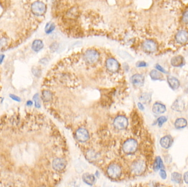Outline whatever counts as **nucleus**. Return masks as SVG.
Masks as SVG:
<instances>
[{
  "label": "nucleus",
  "mask_w": 188,
  "mask_h": 187,
  "mask_svg": "<svg viewBox=\"0 0 188 187\" xmlns=\"http://www.w3.org/2000/svg\"><path fill=\"white\" fill-rule=\"evenodd\" d=\"M137 142L134 139H129L126 140L123 145V150L126 154H132L138 149Z\"/></svg>",
  "instance_id": "obj_1"
},
{
  "label": "nucleus",
  "mask_w": 188,
  "mask_h": 187,
  "mask_svg": "<svg viewBox=\"0 0 188 187\" xmlns=\"http://www.w3.org/2000/svg\"><path fill=\"white\" fill-rule=\"evenodd\" d=\"M146 168V163L143 160H137L134 161L131 166L132 172L136 175H140L144 173Z\"/></svg>",
  "instance_id": "obj_2"
},
{
  "label": "nucleus",
  "mask_w": 188,
  "mask_h": 187,
  "mask_svg": "<svg viewBox=\"0 0 188 187\" xmlns=\"http://www.w3.org/2000/svg\"><path fill=\"white\" fill-rule=\"evenodd\" d=\"M46 10L45 5L40 1H36L31 5V11L37 16H41L44 14Z\"/></svg>",
  "instance_id": "obj_3"
},
{
  "label": "nucleus",
  "mask_w": 188,
  "mask_h": 187,
  "mask_svg": "<svg viewBox=\"0 0 188 187\" xmlns=\"http://www.w3.org/2000/svg\"><path fill=\"white\" fill-rule=\"evenodd\" d=\"M84 57L86 62L89 64H94L98 60L99 54L96 50L89 49L85 52Z\"/></svg>",
  "instance_id": "obj_4"
},
{
  "label": "nucleus",
  "mask_w": 188,
  "mask_h": 187,
  "mask_svg": "<svg viewBox=\"0 0 188 187\" xmlns=\"http://www.w3.org/2000/svg\"><path fill=\"white\" fill-rule=\"evenodd\" d=\"M107 172L108 176L111 178H117L121 174V168L118 165L112 164L108 167Z\"/></svg>",
  "instance_id": "obj_5"
},
{
  "label": "nucleus",
  "mask_w": 188,
  "mask_h": 187,
  "mask_svg": "<svg viewBox=\"0 0 188 187\" xmlns=\"http://www.w3.org/2000/svg\"><path fill=\"white\" fill-rule=\"evenodd\" d=\"M127 118L123 116H119L116 118L113 122L114 126L118 130H123L128 126Z\"/></svg>",
  "instance_id": "obj_6"
},
{
  "label": "nucleus",
  "mask_w": 188,
  "mask_h": 187,
  "mask_svg": "<svg viewBox=\"0 0 188 187\" xmlns=\"http://www.w3.org/2000/svg\"><path fill=\"white\" fill-rule=\"evenodd\" d=\"M143 48L148 52H154L157 51L158 46L157 43L153 40H146L143 43Z\"/></svg>",
  "instance_id": "obj_7"
},
{
  "label": "nucleus",
  "mask_w": 188,
  "mask_h": 187,
  "mask_svg": "<svg viewBox=\"0 0 188 187\" xmlns=\"http://www.w3.org/2000/svg\"><path fill=\"white\" fill-rule=\"evenodd\" d=\"M107 69L112 73H116L119 68V63L114 58H109L106 63Z\"/></svg>",
  "instance_id": "obj_8"
},
{
  "label": "nucleus",
  "mask_w": 188,
  "mask_h": 187,
  "mask_svg": "<svg viewBox=\"0 0 188 187\" xmlns=\"http://www.w3.org/2000/svg\"><path fill=\"white\" fill-rule=\"evenodd\" d=\"M76 137L80 142H84L89 139V134L88 131L83 128H79L76 132Z\"/></svg>",
  "instance_id": "obj_9"
},
{
  "label": "nucleus",
  "mask_w": 188,
  "mask_h": 187,
  "mask_svg": "<svg viewBox=\"0 0 188 187\" xmlns=\"http://www.w3.org/2000/svg\"><path fill=\"white\" fill-rule=\"evenodd\" d=\"M185 104L184 101L181 98L177 99L172 105H171V108L174 111L177 112H182L185 109Z\"/></svg>",
  "instance_id": "obj_10"
},
{
  "label": "nucleus",
  "mask_w": 188,
  "mask_h": 187,
  "mask_svg": "<svg viewBox=\"0 0 188 187\" xmlns=\"http://www.w3.org/2000/svg\"><path fill=\"white\" fill-rule=\"evenodd\" d=\"M175 40L178 43L184 44L188 41V33L185 30H181L175 35Z\"/></svg>",
  "instance_id": "obj_11"
},
{
  "label": "nucleus",
  "mask_w": 188,
  "mask_h": 187,
  "mask_svg": "<svg viewBox=\"0 0 188 187\" xmlns=\"http://www.w3.org/2000/svg\"><path fill=\"white\" fill-rule=\"evenodd\" d=\"M132 83L136 87H141L144 85L145 78L140 74H135L131 77Z\"/></svg>",
  "instance_id": "obj_12"
},
{
  "label": "nucleus",
  "mask_w": 188,
  "mask_h": 187,
  "mask_svg": "<svg viewBox=\"0 0 188 187\" xmlns=\"http://www.w3.org/2000/svg\"><path fill=\"white\" fill-rule=\"evenodd\" d=\"M66 165L64 160L61 158L55 159L52 162V167L56 171H62Z\"/></svg>",
  "instance_id": "obj_13"
},
{
  "label": "nucleus",
  "mask_w": 188,
  "mask_h": 187,
  "mask_svg": "<svg viewBox=\"0 0 188 187\" xmlns=\"http://www.w3.org/2000/svg\"><path fill=\"white\" fill-rule=\"evenodd\" d=\"M173 142V139L170 135H167L163 137L160 141L161 146L165 149L169 148L172 145Z\"/></svg>",
  "instance_id": "obj_14"
},
{
  "label": "nucleus",
  "mask_w": 188,
  "mask_h": 187,
  "mask_svg": "<svg viewBox=\"0 0 188 187\" xmlns=\"http://www.w3.org/2000/svg\"><path fill=\"white\" fill-rule=\"evenodd\" d=\"M167 82L169 87L173 90H176L180 87L179 81L175 77L169 76L167 77Z\"/></svg>",
  "instance_id": "obj_15"
},
{
  "label": "nucleus",
  "mask_w": 188,
  "mask_h": 187,
  "mask_svg": "<svg viewBox=\"0 0 188 187\" xmlns=\"http://www.w3.org/2000/svg\"><path fill=\"white\" fill-rule=\"evenodd\" d=\"M171 63L174 67H181L184 65L185 61L182 56H175L171 59Z\"/></svg>",
  "instance_id": "obj_16"
},
{
  "label": "nucleus",
  "mask_w": 188,
  "mask_h": 187,
  "mask_svg": "<svg viewBox=\"0 0 188 187\" xmlns=\"http://www.w3.org/2000/svg\"><path fill=\"white\" fill-rule=\"evenodd\" d=\"M166 111V107L165 105L160 103H155L153 106V111L156 115H160Z\"/></svg>",
  "instance_id": "obj_17"
},
{
  "label": "nucleus",
  "mask_w": 188,
  "mask_h": 187,
  "mask_svg": "<svg viewBox=\"0 0 188 187\" xmlns=\"http://www.w3.org/2000/svg\"><path fill=\"white\" fill-rule=\"evenodd\" d=\"M82 179L85 183L89 185H92L95 182V177L94 176L89 173H84Z\"/></svg>",
  "instance_id": "obj_18"
},
{
  "label": "nucleus",
  "mask_w": 188,
  "mask_h": 187,
  "mask_svg": "<svg viewBox=\"0 0 188 187\" xmlns=\"http://www.w3.org/2000/svg\"><path fill=\"white\" fill-rule=\"evenodd\" d=\"M150 76L151 77V79L153 80H159L162 81L164 80V77L161 73V72L159 71V70H153L151 71L150 73Z\"/></svg>",
  "instance_id": "obj_19"
},
{
  "label": "nucleus",
  "mask_w": 188,
  "mask_h": 187,
  "mask_svg": "<svg viewBox=\"0 0 188 187\" xmlns=\"http://www.w3.org/2000/svg\"><path fill=\"white\" fill-rule=\"evenodd\" d=\"M187 124L188 122L185 118H178L175 120L174 122V126L177 129H181L187 127Z\"/></svg>",
  "instance_id": "obj_20"
},
{
  "label": "nucleus",
  "mask_w": 188,
  "mask_h": 187,
  "mask_svg": "<svg viewBox=\"0 0 188 187\" xmlns=\"http://www.w3.org/2000/svg\"><path fill=\"white\" fill-rule=\"evenodd\" d=\"M163 168L164 165L162 160L161 159L160 156H157L153 164V170L155 171H157L161 169H163Z\"/></svg>",
  "instance_id": "obj_21"
},
{
  "label": "nucleus",
  "mask_w": 188,
  "mask_h": 187,
  "mask_svg": "<svg viewBox=\"0 0 188 187\" xmlns=\"http://www.w3.org/2000/svg\"><path fill=\"white\" fill-rule=\"evenodd\" d=\"M42 98L44 102H49L52 99V94L49 90H43L42 92Z\"/></svg>",
  "instance_id": "obj_22"
},
{
  "label": "nucleus",
  "mask_w": 188,
  "mask_h": 187,
  "mask_svg": "<svg viewBox=\"0 0 188 187\" xmlns=\"http://www.w3.org/2000/svg\"><path fill=\"white\" fill-rule=\"evenodd\" d=\"M43 47V43L40 40H36L33 42L32 49L35 52H39Z\"/></svg>",
  "instance_id": "obj_23"
},
{
  "label": "nucleus",
  "mask_w": 188,
  "mask_h": 187,
  "mask_svg": "<svg viewBox=\"0 0 188 187\" xmlns=\"http://www.w3.org/2000/svg\"><path fill=\"white\" fill-rule=\"evenodd\" d=\"M140 100L144 103H149L151 100V95L148 93H145L141 95Z\"/></svg>",
  "instance_id": "obj_24"
},
{
  "label": "nucleus",
  "mask_w": 188,
  "mask_h": 187,
  "mask_svg": "<svg viewBox=\"0 0 188 187\" xmlns=\"http://www.w3.org/2000/svg\"><path fill=\"white\" fill-rule=\"evenodd\" d=\"M171 180L175 183H180L181 181V175L178 172H173L171 174Z\"/></svg>",
  "instance_id": "obj_25"
},
{
  "label": "nucleus",
  "mask_w": 188,
  "mask_h": 187,
  "mask_svg": "<svg viewBox=\"0 0 188 187\" xmlns=\"http://www.w3.org/2000/svg\"><path fill=\"white\" fill-rule=\"evenodd\" d=\"M55 29V25L52 23H48L45 27V32L47 34L52 33Z\"/></svg>",
  "instance_id": "obj_26"
},
{
  "label": "nucleus",
  "mask_w": 188,
  "mask_h": 187,
  "mask_svg": "<svg viewBox=\"0 0 188 187\" xmlns=\"http://www.w3.org/2000/svg\"><path fill=\"white\" fill-rule=\"evenodd\" d=\"M119 56H120L124 59L128 60V61L132 60V57L130 56V55L128 53L126 52L125 51H120L119 52Z\"/></svg>",
  "instance_id": "obj_27"
},
{
  "label": "nucleus",
  "mask_w": 188,
  "mask_h": 187,
  "mask_svg": "<svg viewBox=\"0 0 188 187\" xmlns=\"http://www.w3.org/2000/svg\"><path fill=\"white\" fill-rule=\"evenodd\" d=\"M167 121V118L163 116H160L157 119V122H158V124L160 127H162V125H163L164 123H165Z\"/></svg>",
  "instance_id": "obj_28"
},
{
  "label": "nucleus",
  "mask_w": 188,
  "mask_h": 187,
  "mask_svg": "<svg viewBox=\"0 0 188 187\" xmlns=\"http://www.w3.org/2000/svg\"><path fill=\"white\" fill-rule=\"evenodd\" d=\"M160 175L161 177L163 180H165L167 178V173L163 169H161L160 171Z\"/></svg>",
  "instance_id": "obj_29"
},
{
  "label": "nucleus",
  "mask_w": 188,
  "mask_h": 187,
  "mask_svg": "<svg viewBox=\"0 0 188 187\" xmlns=\"http://www.w3.org/2000/svg\"><path fill=\"white\" fill-rule=\"evenodd\" d=\"M183 21L185 23L188 24V11H186L184 13L183 15Z\"/></svg>",
  "instance_id": "obj_30"
},
{
  "label": "nucleus",
  "mask_w": 188,
  "mask_h": 187,
  "mask_svg": "<svg viewBox=\"0 0 188 187\" xmlns=\"http://www.w3.org/2000/svg\"><path fill=\"white\" fill-rule=\"evenodd\" d=\"M156 68L159 71H160V72L162 73L167 74V71L165 70V69L163 68H162V67L160 65H159V64H157V65H156Z\"/></svg>",
  "instance_id": "obj_31"
},
{
  "label": "nucleus",
  "mask_w": 188,
  "mask_h": 187,
  "mask_svg": "<svg viewBox=\"0 0 188 187\" xmlns=\"http://www.w3.org/2000/svg\"><path fill=\"white\" fill-rule=\"evenodd\" d=\"M136 65L137 67L141 68V67H145L147 66V64L145 62L143 61H140L138 62L136 64Z\"/></svg>",
  "instance_id": "obj_32"
},
{
  "label": "nucleus",
  "mask_w": 188,
  "mask_h": 187,
  "mask_svg": "<svg viewBox=\"0 0 188 187\" xmlns=\"http://www.w3.org/2000/svg\"><path fill=\"white\" fill-rule=\"evenodd\" d=\"M34 100L35 101V105L36 107H40V105L39 104V96L37 94H36L34 97Z\"/></svg>",
  "instance_id": "obj_33"
},
{
  "label": "nucleus",
  "mask_w": 188,
  "mask_h": 187,
  "mask_svg": "<svg viewBox=\"0 0 188 187\" xmlns=\"http://www.w3.org/2000/svg\"><path fill=\"white\" fill-rule=\"evenodd\" d=\"M57 46H58V45H57L56 43H54L53 44L51 45V46L50 47V48L51 49V50H52L53 51H55L57 49Z\"/></svg>",
  "instance_id": "obj_34"
},
{
  "label": "nucleus",
  "mask_w": 188,
  "mask_h": 187,
  "mask_svg": "<svg viewBox=\"0 0 188 187\" xmlns=\"http://www.w3.org/2000/svg\"><path fill=\"white\" fill-rule=\"evenodd\" d=\"M183 178H184V182H185L187 184H188V171L186 172L184 174Z\"/></svg>",
  "instance_id": "obj_35"
},
{
  "label": "nucleus",
  "mask_w": 188,
  "mask_h": 187,
  "mask_svg": "<svg viewBox=\"0 0 188 187\" xmlns=\"http://www.w3.org/2000/svg\"><path fill=\"white\" fill-rule=\"evenodd\" d=\"M138 108H139V109H140L141 110H144V105H143V104H141V103H138Z\"/></svg>",
  "instance_id": "obj_36"
},
{
  "label": "nucleus",
  "mask_w": 188,
  "mask_h": 187,
  "mask_svg": "<svg viewBox=\"0 0 188 187\" xmlns=\"http://www.w3.org/2000/svg\"><path fill=\"white\" fill-rule=\"evenodd\" d=\"M4 55H0V63H1L3 61V59H4Z\"/></svg>",
  "instance_id": "obj_37"
}]
</instances>
